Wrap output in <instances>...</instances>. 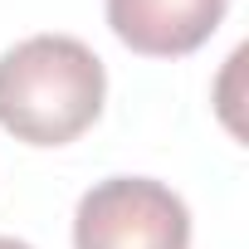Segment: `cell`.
<instances>
[{"mask_svg": "<svg viewBox=\"0 0 249 249\" xmlns=\"http://www.w3.org/2000/svg\"><path fill=\"white\" fill-rule=\"evenodd\" d=\"M73 249H191V210L152 176H107L73 210Z\"/></svg>", "mask_w": 249, "mask_h": 249, "instance_id": "7a4b0ae2", "label": "cell"}, {"mask_svg": "<svg viewBox=\"0 0 249 249\" xmlns=\"http://www.w3.org/2000/svg\"><path fill=\"white\" fill-rule=\"evenodd\" d=\"M0 249H30L25 239H10V234H0Z\"/></svg>", "mask_w": 249, "mask_h": 249, "instance_id": "277c9868", "label": "cell"}, {"mask_svg": "<svg viewBox=\"0 0 249 249\" xmlns=\"http://www.w3.org/2000/svg\"><path fill=\"white\" fill-rule=\"evenodd\" d=\"M225 5L230 0H107V25L147 59H181L220 30Z\"/></svg>", "mask_w": 249, "mask_h": 249, "instance_id": "3957f363", "label": "cell"}, {"mask_svg": "<svg viewBox=\"0 0 249 249\" xmlns=\"http://www.w3.org/2000/svg\"><path fill=\"white\" fill-rule=\"evenodd\" d=\"M107 98L103 59L73 35H30L0 54V127L30 147L88 132Z\"/></svg>", "mask_w": 249, "mask_h": 249, "instance_id": "6da1fadb", "label": "cell"}]
</instances>
